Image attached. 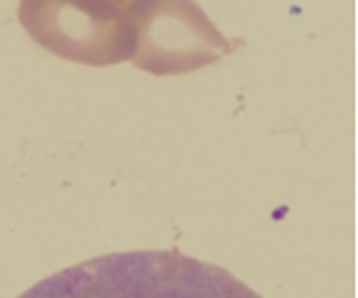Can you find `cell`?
<instances>
[{
    "label": "cell",
    "instance_id": "cell-1",
    "mask_svg": "<svg viewBox=\"0 0 358 298\" xmlns=\"http://www.w3.org/2000/svg\"><path fill=\"white\" fill-rule=\"evenodd\" d=\"M18 298H262L236 275L179 252H120L55 272Z\"/></svg>",
    "mask_w": 358,
    "mask_h": 298
},
{
    "label": "cell",
    "instance_id": "cell-2",
    "mask_svg": "<svg viewBox=\"0 0 358 298\" xmlns=\"http://www.w3.org/2000/svg\"><path fill=\"white\" fill-rule=\"evenodd\" d=\"M18 21L36 45L71 63L101 68L133 54V24L115 0H21Z\"/></svg>",
    "mask_w": 358,
    "mask_h": 298
},
{
    "label": "cell",
    "instance_id": "cell-3",
    "mask_svg": "<svg viewBox=\"0 0 358 298\" xmlns=\"http://www.w3.org/2000/svg\"><path fill=\"white\" fill-rule=\"evenodd\" d=\"M133 60L153 75H177L213 65L239 50V39H226L195 0H133Z\"/></svg>",
    "mask_w": 358,
    "mask_h": 298
},
{
    "label": "cell",
    "instance_id": "cell-4",
    "mask_svg": "<svg viewBox=\"0 0 358 298\" xmlns=\"http://www.w3.org/2000/svg\"><path fill=\"white\" fill-rule=\"evenodd\" d=\"M117 6H122V8H127V6H130V3H133V0H115Z\"/></svg>",
    "mask_w": 358,
    "mask_h": 298
}]
</instances>
